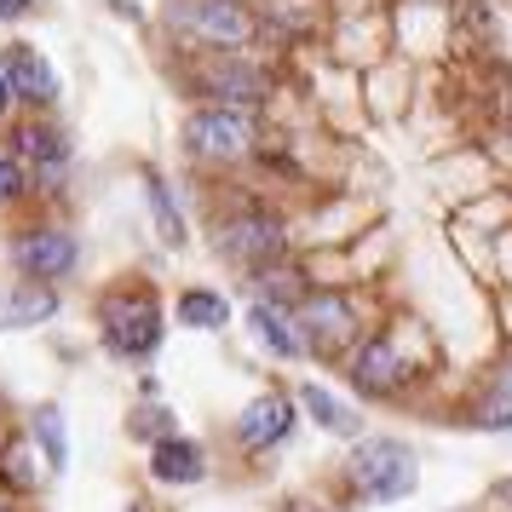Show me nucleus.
<instances>
[{
  "instance_id": "obj_14",
  "label": "nucleus",
  "mask_w": 512,
  "mask_h": 512,
  "mask_svg": "<svg viewBox=\"0 0 512 512\" xmlns=\"http://www.w3.org/2000/svg\"><path fill=\"white\" fill-rule=\"evenodd\" d=\"M300 403L311 409V420H317L323 432H334V438H357V415H351V409H346L334 392H323V386H305Z\"/></svg>"
},
{
  "instance_id": "obj_13",
  "label": "nucleus",
  "mask_w": 512,
  "mask_h": 512,
  "mask_svg": "<svg viewBox=\"0 0 512 512\" xmlns=\"http://www.w3.org/2000/svg\"><path fill=\"white\" fill-rule=\"evenodd\" d=\"M288 426H294V415H288V397H259L254 409L236 420V438L248 443V449H265V443L288 438Z\"/></svg>"
},
{
  "instance_id": "obj_1",
  "label": "nucleus",
  "mask_w": 512,
  "mask_h": 512,
  "mask_svg": "<svg viewBox=\"0 0 512 512\" xmlns=\"http://www.w3.org/2000/svg\"><path fill=\"white\" fill-rule=\"evenodd\" d=\"M167 24L190 35V41H202V47H248L259 35L254 12L242 6V0H173L167 6Z\"/></svg>"
},
{
  "instance_id": "obj_3",
  "label": "nucleus",
  "mask_w": 512,
  "mask_h": 512,
  "mask_svg": "<svg viewBox=\"0 0 512 512\" xmlns=\"http://www.w3.org/2000/svg\"><path fill=\"white\" fill-rule=\"evenodd\" d=\"M104 346L116 351V357H150V351L162 346V305L150 300V294H110L104 300Z\"/></svg>"
},
{
  "instance_id": "obj_8",
  "label": "nucleus",
  "mask_w": 512,
  "mask_h": 512,
  "mask_svg": "<svg viewBox=\"0 0 512 512\" xmlns=\"http://www.w3.org/2000/svg\"><path fill=\"white\" fill-rule=\"evenodd\" d=\"M0 75H6V87L24 98V104H58V70L35 47H6Z\"/></svg>"
},
{
  "instance_id": "obj_7",
  "label": "nucleus",
  "mask_w": 512,
  "mask_h": 512,
  "mask_svg": "<svg viewBox=\"0 0 512 512\" xmlns=\"http://www.w3.org/2000/svg\"><path fill=\"white\" fill-rule=\"evenodd\" d=\"M357 334V311L340 294H305L300 300V346L311 351H334Z\"/></svg>"
},
{
  "instance_id": "obj_12",
  "label": "nucleus",
  "mask_w": 512,
  "mask_h": 512,
  "mask_svg": "<svg viewBox=\"0 0 512 512\" xmlns=\"http://www.w3.org/2000/svg\"><path fill=\"white\" fill-rule=\"evenodd\" d=\"M208 93L219 98V104H259V98H265V70L242 64V58H225V64L208 70Z\"/></svg>"
},
{
  "instance_id": "obj_21",
  "label": "nucleus",
  "mask_w": 512,
  "mask_h": 512,
  "mask_svg": "<svg viewBox=\"0 0 512 512\" xmlns=\"http://www.w3.org/2000/svg\"><path fill=\"white\" fill-rule=\"evenodd\" d=\"M18 196H24V167L12 162V156H0V208L18 202Z\"/></svg>"
},
{
  "instance_id": "obj_15",
  "label": "nucleus",
  "mask_w": 512,
  "mask_h": 512,
  "mask_svg": "<svg viewBox=\"0 0 512 512\" xmlns=\"http://www.w3.org/2000/svg\"><path fill=\"white\" fill-rule=\"evenodd\" d=\"M179 323L185 328H225L231 323V305H225V294H213V288H185L179 294Z\"/></svg>"
},
{
  "instance_id": "obj_20",
  "label": "nucleus",
  "mask_w": 512,
  "mask_h": 512,
  "mask_svg": "<svg viewBox=\"0 0 512 512\" xmlns=\"http://www.w3.org/2000/svg\"><path fill=\"white\" fill-rule=\"evenodd\" d=\"M144 190H150V208H156V225H162L156 236L179 248V242H185V219H179V208L167 202V185H162V179H144Z\"/></svg>"
},
{
  "instance_id": "obj_6",
  "label": "nucleus",
  "mask_w": 512,
  "mask_h": 512,
  "mask_svg": "<svg viewBox=\"0 0 512 512\" xmlns=\"http://www.w3.org/2000/svg\"><path fill=\"white\" fill-rule=\"evenodd\" d=\"M75 259H81V248H75L70 231H29L12 242V265L24 271V277L35 282H58L75 271Z\"/></svg>"
},
{
  "instance_id": "obj_4",
  "label": "nucleus",
  "mask_w": 512,
  "mask_h": 512,
  "mask_svg": "<svg viewBox=\"0 0 512 512\" xmlns=\"http://www.w3.org/2000/svg\"><path fill=\"white\" fill-rule=\"evenodd\" d=\"M185 144L208 162H242L254 150V121L231 110V104H208V110L185 116Z\"/></svg>"
},
{
  "instance_id": "obj_5",
  "label": "nucleus",
  "mask_w": 512,
  "mask_h": 512,
  "mask_svg": "<svg viewBox=\"0 0 512 512\" xmlns=\"http://www.w3.org/2000/svg\"><path fill=\"white\" fill-rule=\"evenodd\" d=\"M282 242H288V231H282L277 213H265V208H242L236 219H225V231H219V248H225L236 265H254V271H265L271 259H282Z\"/></svg>"
},
{
  "instance_id": "obj_23",
  "label": "nucleus",
  "mask_w": 512,
  "mask_h": 512,
  "mask_svg": "<svg viewBox=\"0 0 512 512\" xmlns=\"http://www.w3.org/2000/svg\"><path fill=\"white\" fill-rule=\"evenodd\" d=\"M29 6H35V0H0V24H6V18H24Z\"/></svg>"
},
{
  "instance_id": "obj_22",
  "label": "nucleus",
  "mask_w": 512,
  "mask_h": 512,
  "mask_svg": "<svg viewBox=\"0 0 512 512\" xmlns=\"http://www.w3.org/2000/svg\"><path fill=\"white\" fill-rule=\"evenodd\" d=\"M167 409H144L139 420H133V432H139V438H167Z\"/></svg>"
},
{
  "instance_id": "obj_19",
  "label": "nucleus",
  "mask_w": 512,
  "mask_h": 512,
  "mask_svg": "<svg viewBox=\"0 0 512 512\" xmlns=\"http://www.w3.org/2000/svg\"><path fill=\"white\" fill-rule=\"evenodd\" d=\"M35 438H41V449H47V466L58 472V466L70 461V443H64V415L58 409H35Z\"/></svg>"
},
{
  "instance_id": "obj_25",
  "label": "nucleus",
  "mask_w": 512,
  "mask_h": 512,
  "mask_svg": "<svg viewBox=\"0 0 512 512\" xmlns=\"http://www.w3.org/2000/svg\"><path fill=\"white\" fill-rule=\"evenodd\" d=\"M0 512H6V507H0Z\"/></svg>"
},
{
  "instance_id": "obj_17",
  "label": "nucleus",
  "mask_w": 512,
  "mask_h": 512,
  "mask_svg": "<svg viewBox=\"0 0 512 512\" xmlns=\"http://www.w3.org/2000/svg\"><path fill=\"white\" fill-rule=\"evenodd\" d=\"M248 323H254V334H259L271 351H277V357H294V351H300V334L288 328V317H282L271 300H259L254 311H248Z\"/></svg>"
},
{
  "instance_id": "obj_16",
  "label": "nucleus",
  "mask_w": 512,
  "mask_h": 512,
  "mask_svg": "<svg viewBox=\"0 0 512 512\" xmlns=\"http://www.w3.org/2000/svg\"><path fill=\"white\" fill-rule=\"evenodd\" d=\"M18 150H24L35 167H47V173H58V167L70 162V139H64L58 127H24V133H18Z\"/></svg>"
},
{
  "instance_id": "obj_18",
  "label": "nucleus",
  "mask_w": 512,
  "mask_h": 512,
  "mask_svg": "<svg viewBox=\"0 0 512 512\" xmlns=\"http://www.w3.org/2000/svg\"><path fill=\"white\" fill-rule=\"evenodd\" d=\"M478 426H495V432H507V426H512V363L495 374V386H489L484 409H478Z\"/></svg>"
},
{
  "instance_id": "obj_2",
  "label": "nucleus",
  "mask_w": 512,
  "mask_h": 512,
  "mask_svg": "<svg viewBox=\"0 0 512 512\" xmlns=\"http://www.w3.org/2000/svg\"><path fill=\"white\" fill-rule=\"evenodd\" d=\"M351 478L369 501H403L420 484V466L397 438H363L351 455Z\"/></svg>"
},
{
  "instance_id": "obj_9",
  "label": "nucleus",
  "mask_w": 512,
  "mask_h": 512,
  "mask_svg": "<svg viewBox=\"0 0 512 512\" xmlns=\"http://www.w3.org/2000/svg\"><path fill=\"white\" fill-rule=\"evenodd\" d=\"M351 380H357V392L369 397H392L403 386V357H397L392 340H369V346L351 357Z\"/></svg>"
},
{
  "instance_id": "obj_24",
  "label": "nucleus",
  "mask_w": 512,
  "mask_h": 512,
  "mask_svg": "<svg viewBox=\"0 0 512 512\" xmlns=\"http://www.w3.org/2000/svg\"><path fill=\"white\" fill-rule=\"evenodd\" d=\"M6 98H12V87H6V75H0V110H6Z\"/></svg>"
},
{
  "instance_id": "obj_11",
  "label": "nucleus",
  "mask_w": 512,
  "mask_h": 512,
  "mask_svg": "<svg viewBox=\"0 0 512 512\" xmlns=\"http://www.w3.org/2000/svg\"><path fill=\"white\" fill-rule=\"evenodd\" d=\"M150 472L162 478V484H202L208 478V461H202V449L190 438H156V461H150Z\"/></svg>"
},
{
  "instance_id": "obj_10",
  "label": "nucleus",
  "mask_w": 512,
  "mask_h": 512,
  "mask_svg": "<svg viewBox=\"0 0 512 512\" xmlns=\"http://www.w3.org/2000/svg\"><path fill=\"white\" fill-rule=\"evenodd\" d=\"M52 311H58V294H52L47 282H6L0 288V328H35V323H47Z\"/></svg>"
}]
</instances>
